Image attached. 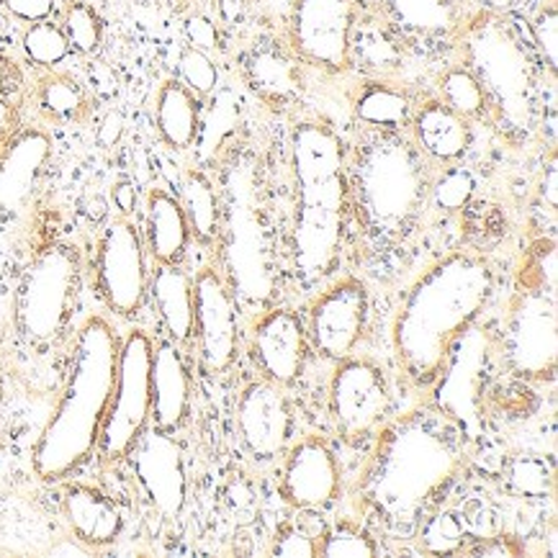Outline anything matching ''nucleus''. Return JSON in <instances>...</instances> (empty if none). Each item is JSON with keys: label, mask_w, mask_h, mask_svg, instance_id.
I'll use <instances>...</instances> for the list:
<instances>
[{"label": "nucleus", "mask_w": 558, "mask_h": 558, "mask_svg": "<svg viewBox=\"0 0 558 558\" xmlns=\"http://www.w3.org/2000/svg\"><path fill=\"white\" fill-rule=\"evenodd\" d=\"M466 456V438L438 407L393 420L363 471L357 495L389 531L417 525L427 505L453 482Z\"/></svg>", "instance_id": "1"}, {"label": "nucleus", "mask_w": 558, "mask_h": 558, "mask_svg": "<svg viewBox=\"0 0 558 558\" xmlns=\"http://www.w3.org/2000/svg\"><path fill=\"white\" fill-rule=\"evenodd\" d=\"M345 173L363 255L374 274H381L407 247L425 214L430 168L399 129L371 126L353 147Z\"/></svg>", "instance_id": "2"}, {"label": "nucleus", "mask_w": 558, "mask_h": 558, "mask_svg": "<svg viewBox=\"0 0 558 558\" xmlns=\"http://www.w3.org/2000/svg\"><path fill=\"white\" fill-rule=\"evenodd\" d=\"M495 291L484 257L453 253L420 276L393 319V348L417 386L438 381L450 345L466 332Z\"/></svg>", "instance_id": "3"}, {"label": "nucleus", "mask_w": 558, "mask_h": 558, "mask_svg": "<svg viewBox=\"0 0 558 558\" xmlns=\"http://www.w3.org/2000/svg\"><path fill=\"white\" fill-rule=\"evenodd\" d=\"M291 166L296 181L291 263L302 289L338 268L348 214L345 149L338 134L319 121H302L291 134Z\"/></svg>", "instance_id": "4"}, {"label": "nucleus", "mask_w": 558, "mask_h": 558, "mask_svg": "<svg viewBox=\"0 0 558 558\" xmlns=\"http://www.w3.org/2000/svg\"><path fill=\"white\" fill-rule=\"evenodd\" d=\"M117 357L119 340L109 322L85 319L62 397L34 448V471L39 478L60 482L90 458L111 402Z\"/></svg>", "instance_id": "5"}, {"label": "nucleus", "mask_w": 558, "mask_h": 558, "mask_svg": "<svg viewBox=\"0 0 558 558\" xmlns=\"http://www.w3.org/2000/svg\"><path fill=\"white\" fill-rule=\"evenodd\" d=\"M458 41L463 68L476 77L486 109L512 142L531 137L538 119V54L505 13L478 11L463 21Z\"/></svg>", "instance_id": "6"}, {"label": "nucleus", "mask_w": 558, "mask_h": 558, "mask_svg": "<svg viewBox=\"0 0 558 558\" xmlns=\"http://www.w3.org/2000/svg\"><path fill=\"white\" fill-rule=\"evenodd\" d=\"M225 185L227 202L219 234H225L227 286L250 310H263L274 302L281 283V263L260 160L253 153L234 155Z\"/></svg>", "instance_id": "7"}, {"label": "nucleus", "mask_w": 558, "mask_h": 558, "mask_svg": "<svg viewBox=\"0 0 558 558\" xmlns=\"http://www.w3.org/2000/svg\"><path fill=\"white\" fill-rule=\"evenodd\" d=\"M83 263L75 245L60 242L32 260L21 276L13 302L16 330L28 345H52L73 319L81 293Z\"/></svg>", "instance_id": "8"}, {"label": "nucleus", "mask_w": 558, "mask_h": 558, "mask_svg": "<svg viewBox=\"0 0 558 558\" xmlns=\"http://www.w3.org/2000/svg\"><path fill=\"white\" fill-rule=\"evenodd\" d=\"M546 255L538 253L533 257L538 281L518 293L505 327L507 363L514 374L533 381L554 378L558 353L556 260H550L546 268Z\"/></svg>", "instance_id": "9"}, {"label": "nucleus", "mask_w": 558, "mask_h": 558, "mask_svg": "<svg viewBox=\"0 0 558 558\" xmlns=\"http://www.w3.org/2000/svg\"><path fill=\"white\" fill-rule=\"evenodd\" d=\"M153 414V340L142 330L126 335L119 345L117 378L106 410L98 450L104 461H121L145 433Z\"/></svg>", "instance_id": "10"}, {"label": "nucleus", "mask_w": 558, "mask_h": 558, "mask_svg": "<svg viewBox=\"0 0 558 558\" xmlns=\"http://www.w3.org/2000/svg\"><path fill=\"white\" fill-rule=\"evenodd\" d=\"M492 338L486 330L469 327L461 332L438 376L435 407L461 427L463 435H482V397L492 371Z\"/></svg>", "instance_id": "11"}, {"label": "nucleus", "mask_w": 558, "mask_h": 558, "mask_svg": "<svg viewBox=\"0 0 558 558\" xmlns=\"http://www.w3.org/2000/svg\"><path fill=\"white\" fill-rule=\"evenodd\" d=\"M357 19L355 0H293L289 32L293 52L317 68L345 73L350 34Z\"/></svg>", "instance_id": "12"}, {"label": "nucleus", "mask_w": 558, "mask_h": 558, "mask_svg": "<svg viewBox=\"0 0 558 558\" xmlns=\"http://www.w3.org/2000/svg\"><path fill=\"white\" fill-rule=\"evenodd\" d=\"M98 291L111 312L134 317L147 293L145 250L137 227L129 219H117L104 229L96 257Z\"/></svg>", "instance_id": "13"}, {"label": "nucleus", "mask_w": 558, "mask_h": 558, "mask_svg": "<svg viewBox=\"0 0 558 558\" xmlns=\"http://www.w3.org/2000/svg\"><path fill=\"white\" fill-rule=\"evenodd\" d=\"M193 330H198L202 363L209 374L232 366L238 355V299L214 268H204L193 281Z\"/></svg>", "instance_id": "14"}, {"label": "nucleus", "mask_w": 558, "mask_h": 558, "mask_svg": "<svg viewBox=\"0 0 558 558\" xmlns=\"http://www.w3.org/2000/svg\"><path fill=\"white\" fill-rule=\"evenodd\" d=\"M330 412L345 438L374 430L389 412V389L384 371L371 361H345L330 384Z\"/></svg>", "instance_id": "15"}, {"label": "nucleus", "mask_w": 558, "mask_h": 558, "mask_svg": "<svg viewBox=\"0 0 558 558\" xmlns=\"http://www.w3.org/2000/svg\"><path fill=\"white\" fill-rule=\"evenodd\" d=\"M368 291L357 278H340L330 289L322 291L312 304V338L322 355L342 357L350 355L366 330Z\"/></svg>", "instance_id": "16"}, {"label": "nucleus", "mask_w": 558, "mask_h": 558, "mask_svg": "<svg viewBox=\"0 0 558 558\" xmlns=\"http://www.w3.org/2000/svg\"><path fill=\"white\" fill-rule=\"evenodd\" d=\"M49 162L52 137L45 129H21L0 153V219H16L32 206Z\"/></svg>", "instance_id": "17"}, {"label": "nucleus", "mask_w": 558, "mask_h": 558, "mask_svg": "<svg viewBox=\"0 0 558 558\" xmlns=\"http://www.w3.org/2000/svg\"><path fill=\"white\" fill-rule=\"evenodd\" d=\"M129 453L134 456V474L155 510L166 518H175L183 510L185 489H189L181 446L166 430L155 427L142 433Z\"/></svg>", "instance_id": "18"}, {"label": "nucleus", "mask_w": 558, "mask_h": 558, "mask_svg": "<svg viewBox=\"0 0 558 558\" xmlns=\"http://www.w3.org/2000/svg\"><path fill=\"white\" fill-rule=\"evenodd\" d=\"M381 21L399 41L440 47L458 37L466 21V0H378Z\"/></svg>", "instance_id": "19"}, {"label": "nucleus", "mask_w": 558, "mask_h": 558, "mask_svg": "<svg viewBox=\"0 0 558 558\" xmlns=\"http://www.w3.org/2000/svg\"><path fill=\"white\" fill-rule=\"evenodd\" d=\"M238 425L250 453L270 461L291 438V407L274 381H255L242 391L238 404Z\"/></svg>", "instance_id": "20"}, {"label": "nucleus", "mask_w": 558, "mask_h": 558, "mask_svg": "<svg viewBox=\"0 0 558 558\" xmlns=\"http://www.w3.org/2000/svg\"><path fill=\"white\" fill-rule=\"evenodd\" d=\"M340 471L325 440L304 438L291 448L281 476V495L299 510H319L335 502Z\"/></svg>", "instance_id": "21"}, {"label": "nucleus", "mask_w": 558, "mask_h": 558, "mask_svg": "<svg viewBox=\"0 0 558 558\" xmlns=\"http://www.w3.org/2000/svg\"><path fill=\"white\" fill-rule=\"evenodd\" d=\"M253 355L263 376L274 384H291L306 361V335L299 314L274 310L257 322Z\"/></svg>", "instance_id": "22"}, {"label": "nucleus", "mask_w": 558, "mask_h": 558, "mask_svg": "<svg viewBox=\"0 0 558 558\" xmlns=\"http://www.w3.org/2000/svg\"><path fill=\"white\" fill-rule=\"evenodd\" d=\"M191 402V378L173 342L153 348V417L157 430L173 433L183 425Z\"/></svg>", "instance_id": "23"}, {"label": "nucleus", "mask_w": 558, "mask_h": 558, "mask_svg": "<svg viewBox=\"0 0 558 558\" xmlns=\"http://www.w3.org/2000/svg\"><path fill=\"white\" fill-rule=\"evenodd\" d=\"M414 145L433 160H458L471 145V129L466 119L450 111L442 101L422 104L412 117Z\"/></svg>", "instance_id": "24"}, {"label": "nucleus", "mask_w": 558, "mask_h": 558, "mask_svg": "<svg viewBox=\"0 0 558 558\" xmlns=\"http://www.w3.org/2000/svg\"><path fill=\"white\" fill-rule=\"evenodd\" d=\"M293 54L296 52H289L278 41L255 45L245 57L247 83L268 101H293L302 88V73H299V62Z\"/></svg>", "instance_id": "25"}, {"label": "nucleus", "mask_w": 558, "mask_h": 558, "mask_svg": "<svg viewBox=\"0 0 558 558\" xmlns=\"http://www.w3.org/2000/svg\"><path fill=\"white\" fill-rule=\"evenodd\" d=\"M64 514L77 541L88 546H109L121 533V512L104 492L75 484L64 495Z\"/></svg>", "instance_id": "26"}, {"label": "nucleus", "mask_w": 558, "mask_h": 558, "mask_svg": "<svg viewBox=\"0 0 558 558\" xmlns=\"http://www.w3.org/2000/svg\"><path fill=\"white\" fill-rule=\"evenodd\" d=\"M147 247L157 263H181L191 240L185 211L173 193L155 189L147 196Z\"/></svg>", "instance_id": "27"}, {"label": "nucleus", "mask_w": 558, "mask_h": 558, "mask_svg": "<svg viewBox=\"0 0 558 558\" xmlns=\"http://www.w3.org/2000/svg\"><path fill=\"white\" fill-rule=\"evenodd\" d=\"M198 119H202V104L196 93L185 88L181 81H166L157 90L155 101V121L157 132L168 147L189 149L196 142Z\"/></svg>", "instance_id": "28"}, {"label": "nucleus", "mask_w": 558, "mask_h": 558, "mask_svg": "<svg viewBox=\"0 0 558 558\" xmlns=\"http://www.w3.org/2000/svg\"><path fill=\"white\" fill-rule=\"evenodd\" d=\"M153 299L175 342L191 340L193 335V281L178 263H157L153 276Z\"/></svg>", "instance_id": "29"}, {"label": "nucleus", "mask_w": 558, "mask_h": 558, "mask_svg": "<svg viewBox=\"0 0 558 558\" xmlns=\"http://www.w3.org/2000/svg\"><path fill=\"white\" fill-rule=\"evenodd\" d=\"M181 206L189 219L191 234H196L198 242L209 245L221 232V202L214 189L211 178L204 170H185L181 183Z\"/></svg>", "instance_id": "30"}, {"label": "nucleus", "mask_w": 558, "mask_h": 558, "mask_svg": "<svg viewBox=\"0 0 558 558\" xmlns=\"http://www.w3.org/2000/svg\"><path fill=\"white\" fill-rule=\"evenodd\" d=\"M402 41L389 32L384 21H357L350 34V62L357 60L363 70L374 75H384L397 70L402 57Z\"/></svg>", "instance_id": "31"}, {"label": "nucleus", "mask_w": 558, "mask_h": 558, "mask_svg": "<svg viewBox=\"0 0 558 558\" xmlns=\"http://www.w3.org/2000/svg\"><path fill=\"white\" fill-rule=\"evenodd\" d=\"M355 113L363 124L374 129H399L412 117V101L402 88L384 81L363 85L355 98Z\"/></svg>", "instance_id": "32"}, {"label": "nucleus", "mask_w": 558, "mask_h": 558, "mask_svg": "<svg viewBox=\"0 0 558 558\" xmlns=\"http://www.w3.org/2000/svg\"><path fill=\"white\" fill-rule=\"evenodd\" d=\"M37 104L47 119L62 121V124L83 121L90 111L88 93H85L83 83L64 73L41 77L37 85Z\"/></svg>", "instance_id": "33"}, {"label": "nucleus", "mask_w": 558, "mask_h": 558, "mask_svg": "<svg viewBox=\"0 0 558 558\" xmlns=\"http://www.w3.org/2000/svg\"><path fill=\"white\" fill-rule=\"evenodd\" d=\"M26 77L19 62L0 54V153L21 132L26 109Z\"/></svg>", "instance_id": "34"}, {"label": "nucleus", "mask_w": 558, "mask_h": 558, "mask_svg": "<svg viewBox=\"0 0 558 558\" xmlns=\"http://www.w3.org/2000/svg\"><path fill=\"white\" fill-rule=\"evenodd\" d=\"M240 124V96L234 90H221L214 98L204 119H198L196 142L204 157H211L225 142L232 137L234 129Z\"/></svg>", "instance_id": "35"}, {"label": "nucleus", "mask_w": 558, "mask_h": 558, "mask_svg": "<svg viewBox=\"0 0 558 558\" xmlns=\"http://www.w3.org/2000/svg\"><path fill=\"white\" fill-rule=\"evenodd\" d=\"M440 93H442V104L463 119L482 117V113L489 111L486 109V96L482 85H478L476 77L471 75L466 68L448 70L440 81Z\"/></svg>", "instance_id": "36"}, {"label": "nucleus", "mask_w": 558, "mask_h": 558, "mask_svg": "<svg viewBox=\"0 0 558 558\" xmlns=\"http://www.w3.org/2000/svg\"><path fill=\"white\" fill-rule=\"evenodd\" d=\"M62 32L70 41V49H77L81 54L96 52L104 39L101 19L93 11V5L83 3V0H75V3H70L68 9H64Z\"/></svg>", "instance_id": "37"}, {"label": "nucleus", "mask_w": 558, "mask_h": 558, "mask_svg": "<svg viewBox=\"0 0 558 558\" xmlns=\"http://www.w3.org/2000/svg\"><path fill=\"white\" fill-rule=\"evenodd\" d=\"M24 52L32 62L45 64V68H54L60 64L70 52V41L64 37L62 26L52 24V21H37L26 28L24 34Z\"/></svg>", "instance_id": "38"}, {"label": "nucleus", "mask_w": 558, "mask_h": 558, "mask_svg": "<svg viewBox=\"0 0 558 558\" xmlns=\"http://www.w3.org/2000/svg\"><path fill=\"white\" fill-rule=\"evenodd\" d=\"M319 554L327 558H374L378 554L374 538L363 533L353 522H340L325 535Z\"/></svg>", "instance_id": "39"}, {"label": "nucleus", "mask_w": 558, "mask_h": 558, "mask_svg": "<svg viewBox=\"0 0 558 558\" xmlns=\"http://www.w3.org/2000/svg\"><path fill=\"white\" fill-rule=\"evenodd\" d=\"M474 191H476L474 175L463 168H453V170H448V173H442L438 181L433 183L430 196H433L435 206H440V209L458 211L471 202Z\"/></svg>", "instance_id": "40"}, {"label": "nucleus", "mask_w": 558, "mask_h": 558, "mask_svg": "<svg viewBox=\"0 0 558 558\" xmlns=\"http://www.w3.org/2000/svg\"><path fill=\"white\" fill-rule=\"evenodd\" d=\"M420 541H422V548H425L427 554H435V556L453 554V550L461 548V543H463L461 520L450 512L435 514V518L427 520L425 527H422Z\"/></svg>", "instance_id": "41"}, {"label": "nucleus", "mask_w": 558, "mask_h": 558, "mask_svg": "<svg viewBox=\"0 0 558 558\" xmlns=\"http://www.w3.org/2000/svg\"><path fill=\"white\" fill-rule=\"evenodd\" d=\"M507 478H510L512 489L525 497H543L550 489V469L546 461L533 456L514 458L507 469Z\"/></svg>", "instance_id": "42"}, {"label": "nucleus", "mask_w": 558, "mask_h": 558, "mask_svg": "<svg viewBox=\"0 0 558 558\" xmlns=\"http://www.w3.org/2000/svg\"><path fill=\"white\" fill-rule=\"evenodd\" d=\"M181 77L183 85L189 90L196 93V96H209V93L217 88L219 83V73H217V64L211 62V57L202 52V49H193L189 47L181 54Z\"/></svg>", "instance_id": "43"}, {"label": "nucleus", "mask_w": 558, "mask_h": 558, "mask_svg": "<svg viewBox=\"0 0 558 558\" xmlns=\"http://www.w3.org/2000/svg\"><path fill=\"white\" fill-rule=\"evenodd\" d=\"M270 554L281 556V558H312L319 554V546L314 543L312 533L306 531L302 522L291 520V522H286V525L278 527Z\"/></svg>", "instance_id": "44"}, {"label": "nucleus", "mask_w": 558, "mask_h": 558, "mask_svg": "<svg viewBox=\"0 0 558 558\" xmlns=\"http://www.w3.org/2000/svg\"><path fill=\"white\" fill-rule=\"evenodd\" d=\"M533 41L538 49L541 60L548 62L550 70H556L558 62V13L556 3L550 0L548 5H543L538 16L533 19Z\"/></svg>", "instance_id": "45"}, {"label": "nucleus", "mask_w": 558, "mask_h": 558, "mask_svg": "<svg viewBox=\"0 0 558 558\" xmlns=\"http://www.w3.org/2000/svg\"><path fill=\"white\" fill-rule=\"evenodd\" d=\"M185 37H189L193 49H202V52L217 49V45H219L217 24L206 16H191L189 21H185Z\"/></svg>", "instance_id": "46"}, {"label": "nucleus", "mask_w": 558, "mask_h": 558, "mask_svg": "<svg viewBox=\"0 0 558 558\" xmlns=\"http://www.w3.org/2000/svg\"><path fill=\"white\" fill-rule=\"evenodd\" d=\"M3 5L13 16L28 24H37V21H47L54 11V0H3Z\"/></svg>", "instance_id": "47"}, {"label": "nucleus", "mask_w": 558, "mask_h": 558, "mask_svg": "<svg viewBox=\"0 0 558 558\" xmlns=\"http://www.w3.org/2000/svg\"><path fill=\"white\" fill-rule=\"evenodd\" d=\"M229 510H232L234 520H240V522L253 520L257 502H255L253 492H250L247 484H234L232 489H229Z\"/></svg>", "instance_id": "48"}, {"label": "nucleus", "mask_w": 558, "mask_h": 558, "mask_svg": "<svg viewBox=\"0 0 558 558\" xmlns=\"http://www.w3.org/2000/svg\"><path fill=\"white\" fill-rule=\"evenodd\" d=\"M121 134H124V117L119 111H109L98 126V145L109 149L121 140Z\"/></svg>", "instance_id": "49"}, {"label": "nucleus", "mask_w": 558, "mask_h": 558, "mask_svg": "<svg viewBox=\"0 0 558 558\" xmlns=\"http://www.w3.org/2000/svg\"><path fill=\"white\" fill-rule=\"evenodd\" d=\"M113 204H117V209L124 214H132L134 206H137V191H134L132 183L121 181L117 189H113Z\"/></svg>", "instance_id": "50"}, {"label": "nucleus", "mask_w": 558, "mask_h": 558, "mask_svg": "<svg viewBox=\"0 0 558 558\" xmlns=\"http://www.w3.org/2000/svg\"><path fill=\"white\" fill-rule=\"evenodd\" d=\"M250 0H219V13L227 24H240L245 19Z\"/></svg>", "instance_id": "51"}, {"label": "nucleus", "mask_w": 558, "mask_h": 558, "mask_svg": "<svg viewBox=\"0 0 558 558\" xmlns=\"http://www.w3.org/2000/svg\"><path fill=\"white\" fill-rule=\"evenodd\" d=\"M474 3L482 5L484 11H495V13H505L507 9H514V5L522 3V0H474Z\"/></svg>", "instance_id": "52"}, {"label": "nucleus", "mask_w": 558, "mask_h": 558, "mask_svg": "<svg viewBox=\"0 0 558 558\" xmlns=\"http://www.w3.org/2000/svg\"><path fill=\"white\" fill-rule=\"evenodd\" d=\"M556 178H558L556 160H550V166H548V183L543 181V193H548V204L550 206H556Z\"/></svg>", "instance_id": "53"}, {"label": "nucleus", "mask_w": 558, "mask_h": 558, "mask_svg": "<svg viewBox=\"0 0 558 558\" xmlns=\"http://www.w3.org/2000/svg\"><path fill=\"white\" fill-rule=\"evenodd\" d=\"M5 404V381H3V366H0V414H3Z\"/></svg>", "instance_id": "54"}]
</instances>
